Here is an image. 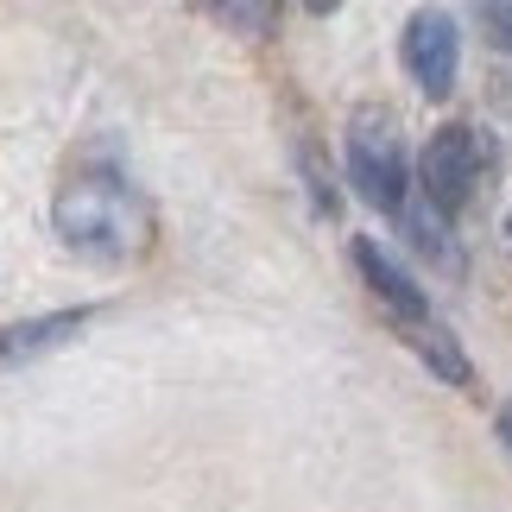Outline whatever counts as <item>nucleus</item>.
I'll list each match as a JSON object with an SVG mask.
<instances>
[{
	"mask_svg": "<svg viewBox=\"0 0 512 512\" xmlns=\"http://www.w3.org/2000/svg\"><path fill=\"white\" fill-rule=\"evenodd\" d=\"M51 222H57V241L70 253H83V260H133V253H146V241H152L146 196L114 171L70 177L51 203Z\"/></svg>",
	"mask_w": 512,
	"mask_h": 512,
	"instance_id": "f257e3e1",
	"label": "nucleus"
},
{
	"mask_svg": "<svg viewBox=\"0 0 512 512\" xmlns=\"http://www.w3.org/2000/svg\"><path fill=\"white\" fill-rule=\"evenodd\" d=\"M348 177L361 203H373L380 215H405V146L386 108H361L348 121Z\"/></svg>",
	"mask_w": 512,
	"mask_h": 512,
	"instance_id": "f03ea898",
	"label": "nucleus"
},
{
	"mask_svg": "<svg viewBox=\"0 0 512 512\" xmlns=\"http://www.w3.org/2000/svg\"><path fill=\"white\" fill-rule=\"evenodd\" d=\"M481 165H487V146L475 127H437L418 159V177H424V203H437L443 215H456L481 184Z\"/></svg>",
	"mask_w": 512,
	"mask_h": 512,
	"instance_id": "7ed1b4c3",
	"label": "nucleus"
},
{
	"mask_svg": "<svg viewBox=\"0 0 512 512\" xmlns=\"http://www.w3.org/2000/svg\"><path fill=\"white\" fill-rule=\"evenodd\" d=\"M405 70H411V83H418L424 95H443L456 89V64H462V38H456V19H449L443 7H424V13H411V26H405Z\"/></svg>",
	"mask_w": 512,
	"mask_h": 512,
	"instance_id": "20e7f679",
	"label": "nucleus"
},
{
	"mask_svg": "<svg viewBox=\"0 0 512 512\" xmlns=\"http://www.w3.org/2000/svg\"><path fill=\"white\" fill-rule=\"evenodd\" d=\"M354 266H361V279H367V291H373V298H380L386 304V317L392 323H418V317H430V304H424V291L418 285H411L405 279V272L399 266H392L386 260V253L380 247H373V241H354Z\"/></svg>",
	"mask_w": 512,
	"mask_h": 512,
	"instance_id": "39448f33",
	"label": "nucleus"
},
{
	"mask_svg": "<svg viewBox=\"0 0 512 512\" xmlns=\"http://www.w3.org/2000/svg\"><path fill=\"white\" fill-rule=\"evenodd\" d=\"M83 323H89V310H57V317L13 323V329H0V361H32V354H45V348H64Z\"/></svg>",
	"mask_w": 512,
	"mask_h": 512,
	"instance_id": "423d86ee",
	"label": "nucleus"
},
{
	"mask_svg": "<svg viewBox=\"0 0 512 512\" xmlns=\"http://www.w3.org/2000/svg\"><path fill=\"white\" fill-rule=\"evenodd\" d=\"M399 336L418 348V361L437 373V380H449V386H468L475 380V367H468V354L456 348V336H449V329L437 323V317H418V323H405Z\"/></svg>",
	"mask_w": 512,
	"mask_h": 512,
	"instance_id": "0eeeda50",
	"label": "nucleus"
},
{
	"mask_svg": "<svg viewBox=\"0 0 512 512\" xmlns=\"http://www.w3.org/2000/svg\"><path fill=\"white\" fill-rule=\"evenodd\" d=\"M203 13L234 26V32H266L272 13H279V0H203Z\"/></svg>",
	"mask_w": 512,
	"mask_h": 512,
	"instance_id": "6e6552de",
	"label": "nucleus"
},
{
	"mask_svg": "<svg viewBox=\"0 0 512 512\" xmlns=\"http://www.w3.org/2000/svg\"><path fill=\"white\" fill-rule=\"evenodd\" d=\"M494 45L512 51V0H500V13H494Z\"/></svg>",
	"mask_w": 512,
	"mask_h": 512,
	"instance_id": "1a4fd4ad",
	"label": "nucleus"
},
{
	"mask_svg": "<svg viewBox=\"0 0 512 512\" xmlns=\"http://www.w3.org/2000/svg\"><path fill=\"white\" fill-rule=\"evenodd\" d=\"M500 443H506V449H512V405H506V411H500Z\"/></svg>",
	"mask_w": 512,
	"mask_h": 512,
	"instance_id": "9d476101",
	"label": "nucleus"
},
{
	"mask_svg": "<svg viewBox=\"0 0 512 512\" xmlns=\"http://www.w3.org/2000/svg\"><path fill=\"white\" fill-rule=\"evenodd\" d=\"M304 7H310V13H336L342 0H304Z\"/></svg>",
	"mask_w": 512,
	"mask_h": 512,
	"instance_id": "9b49d317",
	"label": "nucleus"
},
{
	"mask_svg": "<svg viewBox=\"0 0 512 512\" xmlns=\"http://www.w3.org/2000/svg\"><path fill=\"white\" fill-rule=\"evenodd\" d=\"M506 241H512V215H506Z\"/></svg>",
	"mask_w": 512,
	"mask_h": 512,
	"instance_id": "f8f14e48",
	"label": "nucleus"
}]
</instances>
